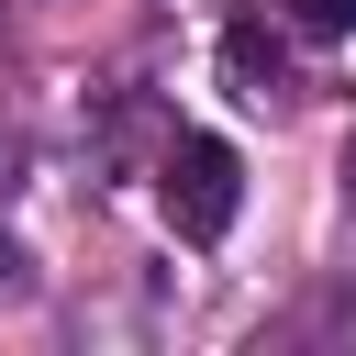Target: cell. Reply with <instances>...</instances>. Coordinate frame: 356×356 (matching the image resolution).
Instances as JSON below:
<instances>
[{"instance_id": "obj_1", "label": "cell", "mask_w": 356, "mask_h": 356, "mask_svg": "<svg viewBox=\"0 0 356 356\" xmlns=\"http://www.w3.org/2000/svg\"><path fill=\"white\" fill-rule=\"evenodd\" d=\"M156 200H167L178 245H222L234 211H245V167H234V145H222V134H167V156H156Z\"/></svg>"}, {"instance_id": "obj_5", "label": "cell", "mask_w": 356, "mask_h": 356, "mask_svg": "<svg viewBox=\"0 0 356 356\" xmlns=\"http://www.w3.org/2000/svg\"><path fill=\"white\" fill-rule=\"evenodd\" d=\"M11 167H22V134H0V189H11Z\"/></svg>"}, {"instance_id": "obj_3", "label": "cell", "mask_w": 356, "mask_h": 356, "mask_svg": "<svg viewBox=\"0 0 356 356\" xmlns=\"http://www.w3.org/2000/svg\"><path fill=\"white\" fill-rule=\"evenodd\" d=\"M289 22H300L312 44H345V33H356V0H289Z\"/></svg>"}, {"instance_id": "obj_4", "label": "cell", "mask_w": 356, "mask_h": 356, "mask_svg": "<svg viewBox=\"0 0 356 356\" xmlns=\"http://www.w3.org/2000/svg\"><path fill=\"white\" fill-rule=\"evenodd\" d=\"M22 278H33V256H22L11 234H0V289H22Z\"/></svg>"}, {"instance_id": "obj_6", "label": "cell", "mask_w": 356, "mask_h": 356, "mask_svg": "<svg viewBox=\"0 0 356 356\" xmlns=\"http://www.w3.org/2000/svg\"><path fill=\"white\" fill-rule=\"evenodd\" d=\"M345 178H356V145H345Z\"/></svg>"}, {"instance_id": "obj_2", "label": "cell", "mask_w": 356, "mask_h": 356, "mask_svg": "<svg viewBox=\"0 0 356 356\" xmlns=\"http://www.w3.org/2000/svg\"><path fill=\"white\" fill-rule=\"evenodd\" d=\"M222 89H234L245 111H289V100H300V67H289V44H278L256 11L222 33Z\"/></svg>"}]
</instances>
